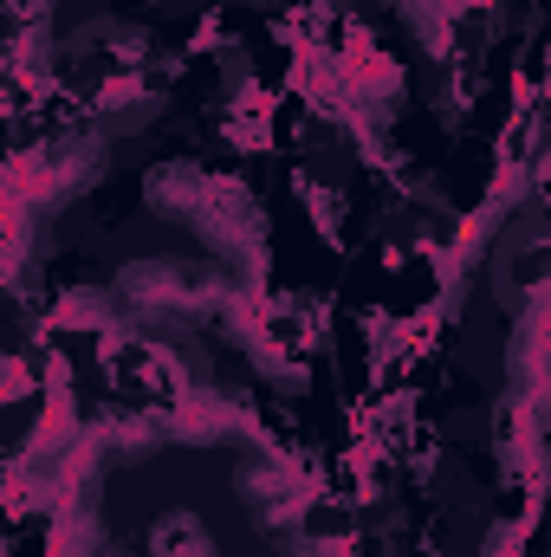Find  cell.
Wrapping results in <instances>:
<instances>
[{
    "instance_id": "cell-6",
    "label": "cell",
    "mask_w": 551,
    "mask_h": 557,
    "mask_svg": "<svg viewBox=\"0 0 551 557\" xmlns=\"http://www.w3.org/2000/svg\"><path fill=\"white\" fill-rule=\"evenodd\" d=\"M46 557H111V532H105V512L91 506V493H78V499L52 506Z\"/></svg>"
},
{
    "instance_id": "cell-9",
    "label": "cell",
    "mask_w": 551,
    "mask_h": 557,
    "mask_svg": "<svg viewBox=\"0 0 551 557\" xmlns=\"http://www.w3.org/2000/svg\"><path fill=\"white\" fill-rule=\"evenodd\" d=\"M298 201H305V214L318 221V234H325V240H338V221H344V195H331L325 182H298Z\"/></svg>"
},
{
    "instance_id": "cell-3",
    "label": "cell",
    "mask_w": 551,
    "mask_h": 557,
    "mask_svg": "<svg viewBox=\"0 0 551 557\" xmlns=\"http://www.w3.org/2000/svg\"><path fill=\"white\" fill-rule=\"evenodd\" d=\"M234 285L241 278H215L201 273V267H182V260H137V267H124L118 278V292L149 311V318H162V324H188V318H221V305L234 298Z\"/></svg>"
},
{
    "instance_id": "cell-7",
    "label": "cell",
    "mask_w": 551,
    "mask_h": 557,
    "mask_svg": "<svg viewBox=\"0 0 551 557\" xmlns=\"http://www.w3.org/2000/svg\"><path fill=\"white\" fill-rule=\"evenodd\" d=\"M149 557H215L208 545V525L195 512H162L149 525Z\"/></svg>"
},
{
    "instance_id": "cell-8",
    "label": "cell",
    "mask_w": 551,
    "mask_h": 557,
    "mask_svg": "<svg viewBox=\"0 0 551 557\" xmlns=\"http://www.w3.org/2000/svg\"><path fill=\"white\" fill-rule=\"evenodd\" d=\"M228 137L241 143V149H260V143L273 137V98H267L260 85H241V91H234V111H228Z\"/></svg>"
},
{
    "instance_id": "cell-2",
    "label": "cell",
    "mask_w": 551,
    "mask_h": 557,
    "mask_svg": "<svg viewBox=\"0 0 551 557\" xmlns=\"http://www.w3.org/2000/svg\"><path fill=\"white\" fill-rule=\"evenodd\" d=\"M98 175H105V137L98 131H65V137H52V143H26L13 156L7 195L26 201V208H39V214H52L72 195H85Z\"/></svg>"
},
{
    "instance_id": "cell-10",
    "label": "cell",
    "mask_w": 551,
    "mask_h": 557,
    "mask_svg": "<svg viewBox=\"0 0 551 557\" xmlns=\"http://www.w3.org/2000/svg\"><path fill=\"white\" fill-rule=\"evenodd\" d=\"M33 370H26V357H7V396H26L33 383H26Z\"/></svg>"
},
{
    "instance_id": "cell-1",
    "label": "cell",
    "mask_w": 551,
    "mask_h": 557,
    "mask_svg": "<svg viewBox=\"0 0 551 557\" xmlns=\"http://www.w3.org/2000/svg\"><path fill=\"white\" fill-rule=\"evenodd\" d=\"M149 208L188 221V227H195L228 267H241V273H254L260 253H267V214H260L254 188L234 182V175H208V169H195V162L149 169Z\"/></svg>"
},
{
    "instance_id": "cell-4",
    "label": "cell",
    "mask_w": 551,
    "mask_h": 557,
    "mask_svg": "<svg viewBox=\"0 0 551 557\" xmlns=\"http://www.w3.org/2000/svg\"><path fill=\"white\" fill-rule=\"evenodd\" d=\"M241 499H247V512H254L267 532L298 539V525H305V512H311V499H318V480H311L292 454H267V460L241 467Z\"/></svg>"
},
{
    "instance_id": "cell-5",
    "label": "cell",
    "mask_w": 551,
    "mask_h": 557,
    "mask_svg": "<svg viewBox=\"0 0 551 557\" xmlns=\"http://www.w3.org/2000/svg\"><path fill=\"white\" fill-rule=\"evenodd\" d=\"M162 416H169V434L175 441H195V447H215V441H267L260 416L241 396L215 389V383H188Z\"/></svg>"
}]
</instances>
